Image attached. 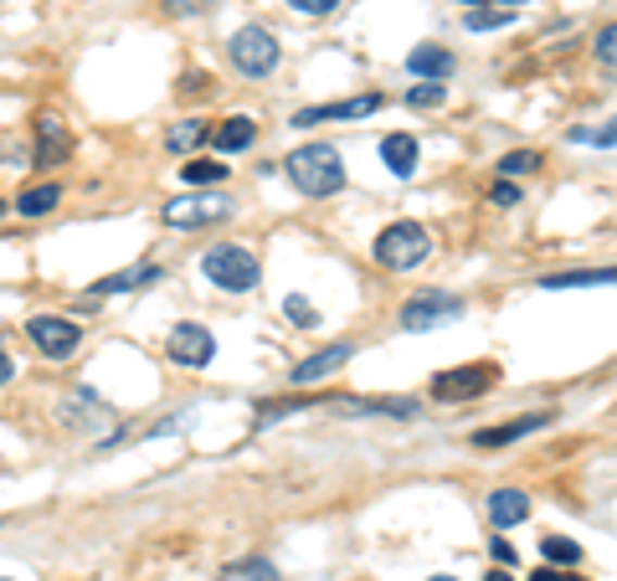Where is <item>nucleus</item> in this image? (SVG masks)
I'll list each match as a JSON object with an SVG mask.
<instances>
[{
  "label": "nucleus",
  "mask_w": 617,
  "mask_h": 581,
  "mask_svg": "<svg viewBox=\"0 0 617 581\" xmlns=\"http://www.w3.org/2000/svg\"><path fill=\"white\" fill-rule=\"evenodd\" d=\"M284 170H289L293 186L304 195H314V201L345 191V165H340V150H335V144H304V150H293V155L284 160Z\"/></svg>",
  "instance_id": "1"
},
{
  "label": "nucleus",
  "mask_w": 617,
  "mask_h": 581,
  "mask_svg": "<svg viewBox=\"0 0 617 581\" xmlns=\"http://www.w3.org/2000/svg\"><path fill=\"white\" fill-rule=\"evenodd\" d=\"M201 273L212 278L216 289H227V293H252V289H257V278H263L257 257H252L248 248H237V242L206 248V257H201Z\"/></svg>",
  "instance_id": "2"
},
{
  "label": "nucleus",
  "mask_w": 617,
  "mask_h": 581,
  "mask_svg": "<svg viewBox=\"0 0 617 581\" xmlns=\"http://www.w3.org/2000/svg\"><path fill=\"white\" fill-rule=\"evenodd\" d=\"M427 252H432V237L417 222H391L376 237V263L391 273H406V268H417V263H427Z\"/></svg>",
  "instance_id": "3"
},
{
  "label": "nucleus",
  "mask_w": 617,
  "mask_h": 581,
  "mask_svg": "<svg viewBox=\"0 0 617 581\" xmlns=\"http://www.w3.org/2000/svg\"><path fill=\"white\" fill-rule=\"evenodd\" d=\"M227 52H231V67H237L242 78H268L273 67H278V58H284V47H278V37H273L268 26H242V31L227 41Z\"/></svg>",
  "instance_id": "4"
},
{
  "label": "nucleus",
  "mask_w": 617,
  "mask_h": 581,
  "mask_svg": "<svg viewBox=\"0 0 617 581\" xmlns=\"http://www.w3.org/2000/svg\"><path fill=\"white\" fill-rule=\"evenodd\" d=\"M237 212L231 206V195H216V191H186L175 195V201H165L160 206V216H165V227H180V232H196V227H212V222H227V216Z\"/></svg>",
  "instance_id": "5"
},
{
  "label": "nucleus",
  "mask_w": 617,
  "mask_h": 581,
  "mask_svg": "<svg viewBox=\"0 0 617 581\" xmlns=\"http://www.w3.org/2000/svg\"><path fill=\"white\" fill-rule=\"evenodd\" d=\"M26 340H32L37 355H47V361H67V355H77V345H83V330H77V319H62V314H32V319H26Z\"/></svg>",
  "instance_id": "6"
},
{
  "label": "nucleus",
  "mask_w": 617,
  "mask_h": 581,
  "mask_svg": "<svg viewBox=\"0 0 617 581\" xmlns=\"http://www.w3.org/2000/svg\"><path fill=\"white\" fill-rule=\"evenodd\" d=\"M494 387V366L479 361V366H453L443 376H432V396L438 402H468V396H479V391Z\"/></svg>",
  "instance_id": "7"
},
{
  "label": "nucleus",
  "mask_w": 617,
  "mask_h": 581,
  "mask_svg": "<svg viewBox=\"0 0 617 581\" xmlns=\"http://www.w3.org/2000/svg\"><path fill=\"white\" fill-rule=\"evenodd\" d=\"M165 350H171V361H175V366L201 370V366H212L216 340H212V330H206V325H175L171 340H165Z\"/></svg>",
  "instance_id": "8"
},
{
  "label": "nucleus",
  "mask_w": 617,
  "mask_h": 581,
  "mask_svg": "<svg viewBox=\"0 0 617 581\" xmlns=\"http://www.w3.org/2000/svg\"><path fill=\"white\" fill-rule=\"evenodd\" d=\"M453 314H463V299H453V293H417V299H406L402 330L423 334V330H432V325L453 319Z\"/></svg>",
  "instance_id": "9"
},
{
  "label": "nucleus",
  "mask_w": 617,
  "mask_h": 581,
  "mask_svg": "<svg viewBox=\"0 0 617 581\" xmlns=\"http://www.w3.org/2000/svg\"><path fill=\"white\" fill-rule=\"evenodd\" d=\"M381 103H386L381 93H361V98H340V103H319V109H299V114H293V129L329 124V118H366V114H376Z\"/></svg>",
  "instance_id": "10"
},
{
  "label": "nucleus",
  "mask_w": 617,
  "mask_h": 581,
  "mask_svg": "<svg viewBox=\"0 0 617 581\" xmlns=\"http://www.w3.org/2000/svg\"><path fill=\"white\" fill-rule=\"evenodd\" d=\"M350 355H355V345H345V340H340V345L314 350L308 361H299V366L289 370V381H293V387H319L325 376H335L340 366H350Z\"/></svg>",
  "instance_id": "11"
},
{
  "label": "nucleus",
  "mask_w": 617,
  "mask_h": 581,
  "mask_svg": "<svg viewBox=\"0 0 617 581\" xmlns=\"http://www.w3.org/2000/svg\"><path fill=\"white\" fill-rule=\"evenodd\" d=\"M32 129H37V150H32V160H37L41 170H47V165H62V160H67V150H73L67 124H62L58 114H37V124H32Z\"/></svg>",
  "instance_id": "12"
},
{
  "label": "nucleus",
  "mask_w": 617,
  "mask_h": 581,
  "mask_svg": "<svg viewBox=\"0 0 617 581\" xmlns=\"http://www.w3.org/2000/svg\"><path fill=\"white\" fill-rule=\"evenodd\" d=\"M556 422V412H530V417H515V422H500V427H483V432H474V447H504V443H520V438H530V432H540V427Z\"/></svg>",
  "instance_id": "13"
},
{
  "label": "nucleus",
  "mask_w": 617,
  "mask_h": 581,
  "mask_svg": "<svg viewBox=\"0 0 617 581\" xmlns=\"http://www.w3.org/2000/svg\"><path fill=\"white\" fill-rule=\"evenodd\" d=\"M150 283H160V268L154 263H129V268H118V273H103L93 289V299H114V293H135V289H150Z\"/></svg>",
  "instance_id": "14"
},
{
  "label": "nucleus",
  "mask_w": 617,
  "mask_h": 581,
  "mask_svg": "<svg viewBox=\"0 0 617 581\" xmlns=\"http://www.w3.org/2000/svg\"><path fill=\"white\" fill-rule=\"evenodd\" d=\"M489 520L500 525V530L530 520V494H525V489H494V494H489Z\"/></svg>",
  "instance_id": "15"
},
{
  "label": "nucleus",
  "mask_w": 617,
  "mask_h": 581,
  "mask_svg": "<svg viewBox=\"0 0 617 581\" xmlns=\"http://www.w3.org/2000/svg\"><path fill=\"white\" fill-rule=\"evenodd\" d=\"M52 206H62V186H58V180H47V186H32V191H21L16 201H11V212H16L21 222H41V216L52 212Z\"/></svg>",
  "instance_id": "16"
},
{
  "label": "nucleus",
  "mask_w": 617,
  "mask_h": 581,
  "mask_svg": "<svg viewBox=\"0 0 617 581\" xmlns=\"http://www.w3.org/2000/svg\"><path fill=\"white\" fill-rule=\"evenodd\" d=\"M212 139H216V150H222V155H242V150L257 144V124H252L248 114H231L222 129H212Z\"/></svg>",
  "instance_id": "17"
},
{
  "label": "nucleus",
  "mask_w": 617,
  "mask_h": 581,
  "mask_svg": "<svg viewBox=\"0 0 617 581\" xmlns=\"http://www.w3.org/2000/svg\"><path fill=\"white\" fill-rule=\"evenodd\" d=\"M417 155H423V150H417V139L412 135H386L381 139V160H386V170L396 175V180H406V175L417 170Z\"/></svg>",
  "instance_id": "18"
},
{
  "label": "nucleus",
  "mask_w": 617,
  "mask_h": 581,
  "mask_svg": "<svg viewBox=\"0 0 617 581\" xmlns=\"http://www.w3.org/2000/svg\"><path fill=\"white\" fill-rule=\"evenodd\" d=\"M406 67L417 73V78H427V83H443V78H453V52H443V47H417L412 58H406Z\"/></svg>",
  "instance_id": "19"
},
{
  "label": "nucleus",
  "mask_w": 617,
  "mask_h": 581,
  "mask_svg": "<svg viewBox=\"0 0 617 581\" xmlns=\"http://www.w3.org/2000/svg\"><path fill=\"white\" fill-rule=\"evenodd\" d=\"M617 283V268H571V273H551L540 289H602Z\"/></svg>",
  "instance_id": "20"
},
{
  "label": "nucleus",
  "mask_w": 617,
  "mask_h": 581,
  "mask_svg": "<svg viewBox=\"0 0 617 581\" xmlns=\"http://www.w3.org/2000/svg\"><path fill=\"white\" fill-rule=\"evenodd\" d=\"M355 417H417L412 396H391V402H345Z\"/></svg>",
  "instance_id": "21"
},
{
  "label": "nucleus",
  "mask_w": 617,
  "mask_h": 581,
  "mask_svg": "<svg viewBox=\"0 0 617 581\" xmlns=\"http://www.w3.org/2000/svg\"><path fill=\"white\" fill-rule=\"evenodd\" d=\"M206 139H212V129H206L201 118H180V124H175L171 135H165V144H171L175 155H186V150H196V144H206Z\"/></svg>",
  "instance_id": "22"
},
{
  "label": "nucleus",
  "mask_w": 617,
  "mask_h": 581,
  "mask_svg": "<svg viewBox=\"0 0 617 581\" xmlns=\"http://www.w3.org/2000/svg\"><path fill=\"white\" fill-rule=\"evenodd\" d=\"M231 165H222V160H186L180 165V180L186 186H216V180H227Z\"/></svg>",
  "instance_id": "23"
},
{
  "label": "nucleus",
  "mask_w": 617,
  "mask_h": 581,
  "mask_svg": "<svg viewBox=\"0 0 617 581\" xmlns=\"http://www.w3.org/2000/svg\"><path fill=\"white\" fill-rule=\"evenodd\" d=\"M566 139H571V144H597V150H613V144H617V118H607V124H597V129L577 124Z\"/></svg>",
  "instance_id": "24"
},
{
  "label": "nucleus",
  "mask_w": 617,
  "mask_h": 581,
  "mask_svg": "<svg viewBox=\"0 0 617 581\" xmlns=\"http://www.w3.org/2000/svg\"><path fill=\"white\" fill-rule=\"evenodd\" d=\"M222 581H278V566L263 561V556H252V561H237Z\"/></svg>",
  "instance_id": "25"
},
{
  "label": "nucleus",
  "mask_w": 617,
  "mask_h": 581,
  "mask_svg": "<svg viewBox=\"0 0 617 581\" xmlns=\"http://www.w3.org/2000/svg\"><path fill=\"white\" fill-rule=\"evenodd\" d=\"M540 551H545V561H556V566H577L581 561V545L566 541V535H545Z\"/></svg>",
  "instance_id": "26"
},
{
  "label": "nucleus",
  "mask_w": 617,
  "mask_h": 581,
  "mask_svg": "<svg viewBox=\"0 0 617 581\" xmlns=\"http://www.w3.org/2000/svg\"><path fill=\"white\" fill-rule=\"evenodd\" d=\"M509 21H515V11L500 5V11H468L463 26H468V31H500V26H509Z\"/></svg>",
  "instance_id": "27"
},
{
  "label": "nucleus",
  "mask_w": 617,
  "mask_h": 581,
  "mask_svg": "<svg viewBox=\"0 0 617 581\" xmlns=\"http://www.w3.org/2000/svg\"><path fill=\"white\" fill-rule=\"evenodd\" d=\"M284 310H289L293 325H304V330H319V310L308 304L304 293H289V299H284Z\"/></svg>",
  "instance_id": "28"
},
{
  "label": "nucleus",
  "mask_w": 617,
  "mask_h": 581,
  "mask_svg": "<svg viewBox=\"0 0 617 581\" xmlns=\"http://www.w3.org/2000/svg\"><path fill=\"white\" fill-rule=\"evenodd\" d=\"M500 170H504V180H515V175H530V170H540V155H536V150H515V155L500 160Z\"/></svg>",
  "instance_id": "29"
},
{
  "label": "nucleus",
  "mask_w": 617,
  "mask_h": 581,
  "mask_svg": "<svg viewBox=\"0 0 617 581\" xmlns=\"http://www.w3.org/2000/svg\"><path fill=\"white\" fill-rule=\"evenodd\" d=\"M592 58H597L602 67H617V21L597 31V41H592Z\"/></svg>",
  "instance_id": "30"
},
{
  "label": "nucleus",
  "mask_w": 617,
  "mask_h": 581,
  "mask_svg": "<svg viewBox=\"0 0 617 581\" xmlns=\"http://www.w3.org/2000/svg\"><path fill=\"white\" fill-rule=\"evenodd\" d=\"M406 103H412V109H438V103H443V83H417V88L406 93Z\"/></svg>",
  "instance_id": "31"
},
{
  "label": "nucleus",
  "mask_w": 617,
  "mask_h": 581,
  "mask_svg": "<svg viewBox=\"0 0 617 581\" xmlns=\"http://www.w3.org/2000/svg\"><path fill=\"white\" fill-rule=\"evenodd\" d=\"M289 11H299V16H335L340 0H289Z\"/></svg>",
  "instance_id": "32"
},
{
  "label": "nucleus",
  "mask_w": 617,
  "mask_h": 581,
  "mask_svg": "<svg viewBox=\"0 0 617 581\" xmlns=\"http://www.w3.org/2000/svg\"><path fill=\"white\" fill-rule=\"evenodd\" d=\"M489 201H494V206H520V186H515V180H500V186L489 191Z\"/></svg>",
  "instance_id": "33"
},
{
  "label": "nucleus",
  "mask_w": 617,
  "mask_h": 581,
  "mask_svg": "<svg viewBox=\"0 0 617 581\" xmlns=\"http://www.w3.org/2000/svg\"><path fill=\"white\" fill-rule=\"evenodd\" d=\"M489 551H494V561H504V566L515 561V545L504 541V535H500V541H494V545H489Z\"/></svg>",
  "instance_id": "34"
},
{
  "label": "nucleus",
  "mask_w": 617,
  "mask_h": 581,
  "mask_svg": "<svg viewBox=\"0 0 617 581\" xmlns=\"http://www.w3.org/2000/svg\"><path fill=\"white\" fill-rule=\"evenodd\" d=\"M11 376H16V361H11V355H5V350H0V387H5V381H11Z\"/></svg>",
  "instance_id": "35"
},
{
  "label": "nucleus",
  "mask_w": 617,
  "mask_h": 581,
  "mask_svg": "<svg viewBox=\"0 0 617 581\" xmlns=\"http://www.w3.org/2000/svg\"><path fill=\"white\" fill-rule=\"evenodd\" d=\"M212 0H171V11H206Z\"/></svg>",
  "instance_id": "36"
},
{
  "label": "nucleus",
  "mask_w": 617,
  "mask_h": 581,
  "mask_svg": "<svg viewBox=\"0 0 617 581\" xmlns=\"http://www.w3.org/2000/svg\"><path fill=\"white\" fill-rule=\"evenodd\" d=\"M530 581H561V577L551 571V566H545V571H530Z\"/></svg>",
  "instance_id": "37"
},
{
  "label": "nucleus",
  "mask_w": 617,
  "mask_h": 581,
  "mask_svg": "<svg viewBox=\"0 0 617 581\" xmlns=\"http://www.w3.org/2000/svg\"><path fill=\"white\" fill-rule=\"evenodd\" d=\"M483 581H515V577H509V571H489V577H483Z\"/></svg>",
  "instance_id": "38"
},
{
  "label": "nucleus",
  "mask_w": 617,
  "mask_h": 581,
  "mask_svg": "<svg viewBox=\"0 0 617 581\" xmlns=\"http://www.w3.org/2000/svg\"><path fill=\"white\" fill-rule=\"evenodd\" d=\"M500 5H509V11H515V5H520V0H500Z\"/></svg>",
  "instance_id": "39"
},
{
  "label": "nucleus",
  "mask_w": 617,
  "mask_h": 581,
  "mask_svg": "<svg viewBox=\"0 0 617 581\" xmlns=\"http://www.w3.org/2000/svg\"><path fill=\"white\" fill-rule=\"evenodd\" d=\"M427 581H458V577H427Z\"/></svg>",
  "instance_id": "40"
},
{
  "label": "nucleus",
  "mask_w": 617,
  "mask_h": 581,
  "mask_svg": "<svg viewBox=\"0 0 617 581\" xmlns=\"http://www.w3.org/2000/svg\"><path fill=\"white\" fill-rule=\"evenodd\" d=\"M0 581H16V577H0Z\"/></svg>",
  "instance_id": "41"
}]
</instances>
